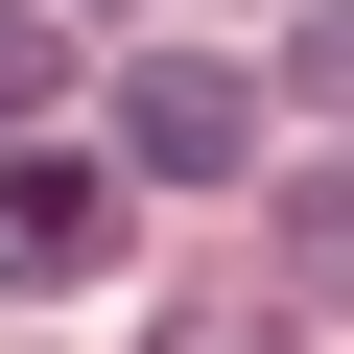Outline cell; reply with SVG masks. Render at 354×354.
I'll use <instances>...</instances> for the list:
<instances>
[{"mask_svg":"<svg viewBox=\"0 0 354 354\" xmlns=\"http://www.w3.org/2000/svg\"><path fill=\"white\" fill-rule=\"evenodd\" d=\"M118 165H142V189H236V165H260V95L213 48H142L118 71Z\"/></svg>","mask_w":354,"mask_h":354,"instance_id":"6da1fadb","label":"cell"},{"mask_svg":"<svg viewBox=\"0 0 354 354\" xmlns=\"http://www.w3.org/2000/svg\"><path fill=\"white\" fill-rule=\"evenodd\" d=\"M283 71H307V95H330V118H354V0H330V24H307V48H283Z\"/></svg>","mask_w":354,"mask_h":354,"instance_id":"5b68a950","label":"cell"},{"mask_svg":"<svg viewBox=\"0 0 354 354\" xmlns=\"http://www.w3.org/2000/svg\"><path fill=\"white\" fill-rule=\"evenodd\" d=\"M283 307H354V165H330L307 213H283Z\"/></svg>","mask_w":354,"mask_h":354,"instance_id":"3957f363","label":"cell"},{"mask_svg":"<svg viewBox=\"0 0 354 354\" xmlns=\"http://www.w3.org/2000/svg\"><path fill=\"white\" fill-rule=\"evenodd\" d=\"M95 260H118V189L71 142H24V165H0V283H95Z\"/></svg>","mask_w":354,"mask_h":354,"instance_id":"7a4b0ae2","label":"cell"},{"mask_svg":"<svg viewBox=\"0 0 354 354\" xmlns=\"http://www.w3.org/2000/svg\"><path fill=\"white\" fill-rule=\"evenodd\" d=\"M48 71H71V48H48V0H0V118H48Z\"/></svg>","mask_w":354,"mask_h":354,"instance_id":"277c9868","label":"cell"}]
</instances>
